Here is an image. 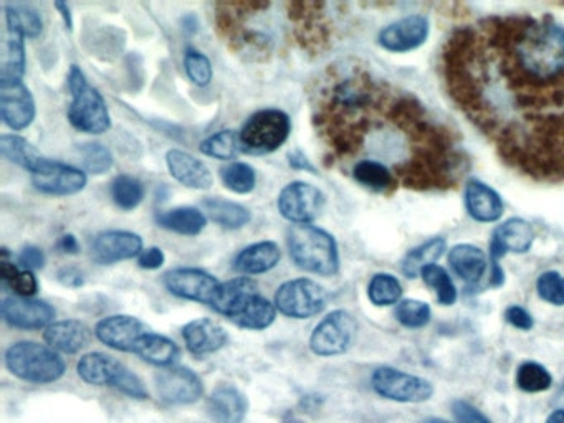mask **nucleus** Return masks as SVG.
I'll use <instances>...</instances> for the list:
<instances>
[{"mask_svg": "<svg viewBox=\"0 0 564 423\" xmlns=\"http://www.w3.org/2000/svg\"><path fill=\"white\" fill-rule=\"evenodd\" d=\"M134 354H138L143 361L158 367L173 366L179 357V347L174 341L161 334L146 333L134 347Z\"/></svg>", "mask_w": 564, "mask_h": 423, "instance_id": "obj_33", "label": "nucleus"}, {"mask_svg": "<svg viewBox=\"0 0 564 423\" xmlns=\"http://www.w3.org/2000/svg\"><path fill=\"white\" fill-rule=\"evenodd\" d=\"M58 250L62 253H67V255H77V253L80 252V243H78L75 235L67 233V235H63V237L58 240Z\"/></svg>", "mask_w": 564, "mask_h": 423, "instance_id": "obj_55", "label": "nucleus"}, {"mask_svg": "<svg viewBox=\"0 0 564 423\" xmlns=\"http://www.w3.org/2000/svg\"><path fill=\"white\" fill-rule=\"evenodd\" d=\"M55 9L60 12V17H62L63 24L68 30H73V15L72 10H70V5L67 2H55Z\"/></svg>", "mask_w": 564, "mask_h": 423, "instance_id": "obj_56", "label": "nucleus"}, {"mask_svg": "<svg viewBox=\"0 0 564 423\" xmlns=\"http://www.w3.org/2000/svg\"><path fill=\"white\" fill-rule=\"evenodd\" d=\"M45 341L55 351L77 354L90 343L91 333L87 324L77 319L55 321L45 329Z\"/></svg>", "mask_w": 564, "mask_h": 423, "instance_id": "obj_25", "label": "nucleus"}, {"mask_svg": "<svg viewBox=\"0 0 564 423\" xmlns=\"http://www.w3.org/2000/svg\"><path fill=\"white\" fill-rule=\"evenodd\" d=\"M0 154L7 161L24 167L29 172L44 157L27 139L17 136V134H2L0 136Z\"/></svg>", "mask_w": 564, "mask_h": 423, "instance_id": "obj_36", "label": "nucleus"}, {"mask_svg": "<svg viewBox=\"0 0 564 423\" xmlns=\"http://www.w3.org/2000/svg\"><path fill=\"white\" fill-rule=\"evenodd\" d=\"M275 306L288 318H313L325 309L326 291L310 278L290 280L275 293Z\"/></svg>", "mask_w": 564, "mask_h": 423, "instance_id": "obj_10", "label": "nucleus"}, {"mask_svg": "<svg viewBox=\"0 0 564 423\" xmlns=\"http://www.w3.org/2000/svg\"><path fill=\"white\" fill-rule=\"evenodd\" d=\"M182 338L192 354L206 356L222 349L227 344L225 329L212 319H194L182 329Z\"/></svg>", "mask_w": 564, "mask_h": 423, "instance_id": "obj_23", "label": "nucleus"}, {"mask_svg": "<svg viewBox=\"0 0 564 423\" xmlns=\"http://www.w3.org/2000/svg\"><path fill=\"white\" fill-rule=\"evenodd\" d=\"M278 212L283 219L297 225H310L325 205V195L308 182H290L283 187L277 199Z\"/></svg>", "mask_w": 564, "mask_h": 423, "instance_id": "obj_12", "label": "nucleus"}, {"mask_svg": "<svg viewBox=\"0 0 564 423\" xmlns=\"http://www.w3.org/2000/svg\"><path fill=\"white\" fill-rule=\"evenodd\" d=\"M45 255L39 247L29 245L25 247L19 255V265L24 270L35 271L42 270L45 267Z\"/></svg>", "mask_w": 564, "mask_h": 423, "instance_id": "obj_50", "label": "nucleus"}, {"mask_svg": "<svg viewBox=\"0 0 564 423\" xmlns=\"http://www.w3.org/2000/svg\"><path fill=\"white\" fill-rule=\"evenodd\" d=\"M447 250L445 238L435 237L427 242L421 243L419 247L412 248L402 260V273L409 280L421 276V271L429 265H435L440 258L444 257Z\"/></svg>", "mask_w": 564, "mask_h": 423, "instance_id": "obj_34", "label": "nucleus"}, {"mask_svg": "<svg viewBox=\"0 0 564 423\" xmlns=\"http://www.w3.org/2000/svg\"><path fill=\"white\" fill-rule=\"evenodd\" d=\"M353 177L358 184L378 194L391 192L394 187L399 186L388 164H383L376 159H361L356 162L353 167Z\"/></svg>", "mask_w": 564, "mask_h": 423, "instance_id": "obj_31", "label": "nucleus"}, {"mask_svg": "<svg viewBox=\"0 0 564 423\" xmlns=\"http://www.w3.org/2000/svg\"><path fill=\"white\" fill-rule=\"evenodd\" d=\"M452 412H454L457 423H492V420L488 419L482 410H478L467 400H454Z\"/></svg>", "mask_w": 564, "mask_h": 423, "instance_id": "obj_49", "label": "nucleus"}, {"mask_svg": "<svg viewBox=\"0 0 564 423\" xmlns=\"http://www.w3.org/2000/svg\"><path fill=\"white\" fill-rule=\"evenodd\" d=\"M80 156H82L85 171L90 172L93 176H101V174L110 171L113 162H115L110 149L101 143L83 144L80 148Z\"/></svg>", "mask_w": 564, "mask_h": 423, "instance_id": "obj_45", "label": "nucleus"}, {"mask_svg": "<svg viewBox=\"0 0 564 423\" xmlns=\"http://www.w3.org/2000/svg\"><path fill=\"white\" fill-rule=\"evenodd\" d=\"M111 199L121 210H134L143 202V184L128 174L116 176L111 182Z\"/></svg>", "mask_w": 564, "mask_h": 423, "instance_id": "obj_42", "label": "nucleus"}, {"mask_svg": "<svg viewBox=\"0 0 564 423\" xmlns=\"http://www.w3.org/2000/svg\"><path fill=\"white\" fill-rule=\"evenodd\" d=\"M30 174L37 191L55 197L78 194L87 187L88 182L87 172L47 157H42Z\"/></svg>", "mask_w": 564, "mask_h": 423, "instance_id": "obj_11", "label": "nucleus"}, {"mask_svg": "<svg viewBox=\"0 0 564 423\" xmlns=\"http://www.w3.org/2000/svg\"><path fill=\"white\" fill-rule=\"evenodd\" d=\"M37 108L29 88L22 81H0V116L7 128L22 131L34 123Z\"/></svg>", "mask_w": 564, "mask_h": 423, "instance_id": "obj_15", "label": "nucleus"}, {"mask_svg": "<svg viewBox=\"0 0 564 423\" xmlns=\"http://www.w3.org/2000/svg\"><path fill=\"white\" fill-rule=\"evenodd\" d=\"M517 385L526 394H541L551 389L553 376L540 362L526 361L518 367Z\"/></svg>", "mask_w": 564, "mask_h": 423, "instance_id": "obj_40", "label": "nucleus"}, {"mask_svg": "<svg viewBox=\"0 0 564 423\" xmlns=\"http://www.w3.org/2000/svg\"><path fill=\"white\" fill-rule=\"evenodd\" d=\"M0 311L5 323L17 329L48 328L57 314L47 301L22 296L5 298Z\"/></svg>", "mask_w": 564, "mask_h": 423, "instance_id": "obj_17", "label": "nucleus"}, {"mask_svg": "<svg viewBox=\"0 0 564 423\" xmlns=\"http://www.w3.org/2000/svg\"><path fill=\"white\" fill-rule=\"evenodd\" d=\"M536 293L548 305L564 306V276L555 270L541 273L536 280Z\"/></svg>", "mask_w": 564, "mask_h": 423, "instance_id": "obj_47", "label": "nucleus"}, {"mask_svg": "<svg viewBox=\"0 0 564 423\" xmlns=\"http://www.w3.org/2000/svg\"><path fill=\"white\" fill-rule=\"evenodd\" d=\"M164 286L181 300L212 306L220 283L216 276L199 268H174L164 275Z\"/></svg>", "mask_w": 564, "mask_h": 423, "instance_id": "obj_13", "label": "nucleus"}, {"mask_svg": "<svg viewBox=\"0 0 564 423\" xmlns=\"http://www.w3.org/2000/svg\"><path fill=\"white\" fill-rule=\"evenodd\" d=\"M166 166L169 174L187 189L207 191L214 184L211 169L201 159L181 149H171L166 154Z\"/></svg>", "mask_w": 564, "mask_h": 423, "instance_id": "obj_20", "label": "nucleus"}, {"mask_svg": "<svg viewBox=\"0 0 564 423\" xmlns=\"http://www.w3.org/2000/svg\"><path fill=\"white\" fill-rule=\"evenodd\" d=\"M394 316L404 328L421 329L431 323L432 309L426 301L409 298V300H401L397 303Z\"/></svg>", "mask_w": 564, "mask_h": 423, "instance_id": "obj_44", "label": "nucleus"}, {"mask_svg": "<svg viewBox=\"0 0 564 423\" xmlns=\"http://www.w3.org/2000/svg\"><path fill=\"white\" fill-rule=\"evenodd\" d=\"M535 240V229L528 220L513 217L498 225L497 229L493 230L492 242H490V262H492L490 285L500 286L503 283L500 260L507 253L521 255V253L530 252Z\"/></svg>", "mask_w": 564, "mask_h": 423, "instance_id": "obj_8", "label": "nucleus"}, {"mask_svg": "<svg viewBox=\"0 0 564 423\" xmlns=\"http://www.w3.org/2000/svg\"><path fill=\"white\" fill-rule=\"evenodd\" d=\"M5 286H9L10 290L14 291L15 296H22V298H32L39 290V283H37L34 271L29 270L17 271L14 278L9 283H5Z\"/></svg>", "mask_w": 564, "mask_h": 423, "instance_id": "obj_48", "label": "nucleus"}, {"mask_svg": "<svg viewBox=\"0 0 564 423\" xmlns=\"http://www.w3.org/2000/svg\"><path fill=\"white\" fill-rule=\"evenodd\" d=\"M184 68H186L189 80L197 86L209 85L214 77L211 60L194 48H187L186 55H184Z\"/></svg>", "mask_w": 564, "mask_h": 423, "instance_id": "obj_46", "label": "nucleus"}, {"mask_svg": "<svg viewBox=\"0 0 564 423\" xmlns=\"http://www.w3.org/2000/svg\"><path fill=\"white\" fill-rule=\"evenodd\" d=\"M58 281L70 288H80L85 283V275L78 268L65 267L58 271Z\"/></svg>", "mask_w": 564, "mask_h": 423, "instance_id": "obj_53", "label": "nucleus"}, {"mask_svg": "<svg viewBox=\"0 0 564 423\" xmlns=\"http://www.w3.org/2000/svg\"><path fill=\"white\" fill-rule=\"evenodd\" d=\"M449 265L465 283L478 285L487 273L488 262L482 248L472 243H460L450 250Z\"/></svg>", "mask_w": 564, "mask_h": 423, "instance_id": "obj_28", "label": "nucleus"}, {"mask_svg": "<svg viewBox=\"0 0 564 423\" xmlns=\"http://www.w3.org/2000/svg\"><path fill=\"white\" fill-rule=\"evenodd\" d=\"M207 409L216 423H242L249 410V402L237 387L222 384L212 392Z\"/></svg>", "mask_w": 564, "mask_h": 423, "instance_id": "obj_24", "label": "nucleus"}, {"mask_svg": "<svg viewBox=\"0 0 564 423\" xmlns=\"http://www.w3.org/2000/svg\"><path fill=\"white\" fill-rule=\"evenodd\" d=\"M78 376L91 385H110L133 399H148V389L136 374L105 352H90L77 366Z\"/></svg>", "mask_w": 564, "mask_h": 423, "instance_id": "obj_5", "label": "nucleus"}, {"mask_svg": "<svg viewBox=\"0 0 564 423\" xmlns=\"http://www.w3.org/2000/svg\"><path fill=\"white\" fill-rule=\"evenodd\" d=\"M546 423H564V409L555 410L548 415Z\"/></svg>", "mask_w": 564, "mask_h": 423, "instance_id": "obj_57", "label": "nucleus"}, {"mask_svg": "<svg viewBox=\"0 0 564 423\" xmlns=\"http://www.w3.org/2000/svg\"><path fill=\"white\" fill-rule=\"evenodd\" d=\"M422 423H450L447 420L437 419V417H432V419H427L426 422Z\"/></svg>", "mask_w": 564, "mask_h": 423, "instance_id": "obj_58", "label": "nucleus"}, {"mask_svg": "<svg viewBox=\"0 0 564 423\" xmlns=\"http://www.w3.org/2000/svg\"><path fill=\"white\" fill-rule=\"evenodd\" d=\"M146 333V326L138 318L126 314L101 319L95 328L96 338L100 339L101 343L123 352H134L139 339Z\"/></svg>", "mask_w": 564, "mask_h": 423, "instance_id": "obj_19", "label": "nucleus"}, {"mask_svg": "<svg viewBox=\"0 0 564 423\" xmlns=\"http://www.w3.org/2000/svg\"><path fill=\"white\" fill-rule=\"evenodd\" d=\"M68 90L72 95L68 119L73 128L87 134L106 133L111 128V118L105 98L88 83L82 68L77 65H72L68 72Z\"/></svg>", "mask_w": 564, "mask_h": 423, "instance_id": "obj_3", "label": "nucleus"}, {"mask_svg": "<svg viewBox=\"0 0 564 423\" xmlns=\"http://www.w3.org/2000/svg\"><path fill=\"white\" fill-rule=\"evenodd\" d=\"M368 298L374 306L386 308L397 305L402 298L401 281L389 273H378L369 281Z\"/></svg>", "mask_w": 564, "mask_h": 423, "instance_id": "obj_38", "label": "nucleus"}, {"mask_svg": "<svg viewBox=\"0 0 564 423\" xmlns=\"http://www.w3.org/2000/svg\"><path fill=\"white\" fill-rule=\"evenodd\" d=\"M5 25L19 30L25 39H39L44 32V20L30 5H5Z\"/></svg>", "mask_w": 564, "mask_h": 423, "instance_id": "obj_35", "label": "nucleus"}, {"mask_svg": "<svg viewBox=\"0 0 564 423\" xmlns=\"http://www.w3.org/2000/svg\"><path fill=\"white\" fill-rule=\"evenodd\" d=\"M164 262H166V255L159 247L146 248L138 257L139 268H143V270H159L163 267Z\"/></svg>", "mask_w": 564, "mask_h": 423, "instance_id": "obj_52", "label": "nucleus"}, {"mask_svg": "<svg viewBox=\"0 0 564 423\" xmlns=\"http://www.w3.org/2000/svg\"><path fill=\"white\" fill-rule=\"evenodd\" d=\"M431 24L424 15L412 14L392 22L378 35V43L391 53H407L421 48L429 39Z\"/></svg>", "mask_w": 564, "mask_h": 423, "instance_id": "obj_14", "label": "nucleus"}, {"mask_svg": "<svg viewBox=\"0 0 564 423\" xmlns=\"http://www.w3.org/2000/svg\"><path fill=\"white\" fill-rule=\"evenodd\" d=\"M371 385L376 394L397 404H424L434 395L431 381L396 367H378L371 376Z\"/></svg>", "mask_w": 564, "mask_h": 423, "instance_id": "obj_7", "label": "nucleus"}, {"mask_svg": "<svg viewBox=\"0 0 564 423\" xmlns=\"http://www.w3.org/2000/svg\"><path fill=\"white\" fill-rule=\"evenodd\" d=\"M224 186L234 194L244 195L254 191L257 184L255 169L245 162H232L220 171Z\"/></svg>", "mask_w": 564, "mask_h": 423, "instance_id": "obj_43", "label": "nucleus"}, {"mask_svg": "<svg viewBox=\"0 0 564 423\" xmlns=\"http://www.w3.org/2000/svg\"><path fill=\"white\" fill-rule=\"evenodd\" d=\"M202 207L209 215L214 224L225 230H239L249 224L252 215L244 205L232 202V200L220 199V197H209L202 200Z\"/></svg>", "mask_w": 564, "mask_h": 423, "instance_id": "obj_32", "label": "nucleus"}, {"mask_svg": "<svg viewBox=\"0 0 564 423\" xmlns=\"http://www.w3.org/2000/svg\"><path fill=\"white\" fill-rule=\"evenodd\" d=\"M156 387L161 400L171 405L194 404L204 392L199 376L186 367H169L159 372Z\"/></svg>", "mask_w": 564, "mask_h": 423, "instance_id": "obj_16", "label": "nucleus"}, {"mask_svg": "<svg viewBox=\"0 0 564 423\" xmlns=\"http://www.w3.org/2000/svg\"><path fill=\"white\" fill-rule=\"evenodd\" d=\"M275 318H277V306L259 295L255 296L254 300L245 306L244 311L232 321L239 324L240 328L262 331L270 328Z\"/></svg>", "mask_w": 564, "mask_h": 423, "instance_id": "obj_37", "label": "nucleus"}, {"mask_svg": "<svg viewBox=\"0 0 564 423\" xmlns=\"http://www.w3.org/2000/svg\"><path fill=\"white\" fill-rule=\"evenodd\" d=\"M356 334L358 323L353 314L345 309H336L321 319L320 324L311 333V351L321 357L340 356L353 346Z\"/></svg>", "mask_w": 564, "mask_h": 423, "instance_id": "obj_9", "label": "nucleus"}, {"mask_svg": "<svg viewBox=\"0 0 564 423\" xmlns=\"http://www.w3.org/2000/svg\"><path fill=\"white\" fill-rule=\"evenodd\" d=\"M292 133V121L280 110L257 111L240 129L242 151L249 154H270L282 148Z\"/></svg>", "mask_w": 564, "mask_h": 423, "instance_id": "obj_6", "label": "nucleus"}, {"mask_svg": "<svg viewBox=\"0 0 564 423\" xmlns=\"http://www.w3.org/2000/svg\"><path fill=\"white\" fill-rule=\"evenodd\" d=\"M27 67L25 57V37L19 30L5 25L0 60V81H22Z\"/></svg>", "mask_w": 564, "mask_h": 423, "instance_id": "obj_29", "label": "nucleus"}, {"mask_svg": "<svg viewBox=\"0 0 564 423\" xmlns=\"http://www.w3.org/2000/svg\"><path fill=\"white\" fill-rule=\"evenodd\" d=\"M293 263L313 275L333 276L340 271V250L335 237L315 225H295L288 232Z\"/></svg>", "mask_w": 564, "mask_h": 423, "instance_id": "obj_2", "label": "nucleus"}, {"mask_svg": "<svg viewBox=\"0 0 564 423\" xmlns=\"http://www.w3.org/2000/svg\"><path fill=\"white\" fill-rule=\"evenodd\" d=\"M156 222L161 229L194 237L206 229L207 217L196 207H176L156 215Z\"/></svg>", "mask_w": 564, "mask_h": 423, "instance_id": "obj_30", "label": "nucleus"}, {"mask_svg": "<svg viewBox=\"0 0 564 423\" xmlns=\"http://www.w3.org/2000/svg\"><path fill=\"white\" fill-rule=\"evenodd\" d=\"M267 2H220L216 7V24L219 34L229 42L244 29L245 20L267 10Z\"/></svg>", "mask_w": 564, "mask_h": 423, "instance_id": "obj_27", "label": "nucleus"}, {"mask_svg": "<svg viewBox=\"0 0 564 423\" xmlns=\"http://www.w3.org/2000/svg\"><path fill=\"white\" fill-rule=\"evenodd\" d=\"M288 162H290V166H292L293 169H297V171H305L310 172V174H316L315 166H313L310 159H308L305 154L300 153V151H295V153L290 154V156H288Z\"/></svg>", "mask_w": 564, "mask_h": 423, "instance_id": "obj_54", "label": "nucleus"}, {"mask_svg": "<svg viewBox=\"0 0 564 423\" xmlns=\"http://www.w3.org/2000/svg\"><path fill=\"white\" fill-rule=\"evenodd\" d=\"M5 366L15 377L34 384H50L62 379L65 362L52 347L22 341L5 352Z\"/></svg>", "mask_w": 564, "mask_h": 423, "instance_id": "obj_4", "label": "nucleus"}, {"mask_svg": "<svg viewBox=\"0 0 564 423\" xmlns=\"http://www.w3.org/2000/svg\"><path fill=\"white\" fill-rule=\"evenodd\" d=\"M143 252V238L128 230H108L96 235L91 245V255L101 265L125 262L139 257Z\"/></svg>", "mask_w": 564, "mask_h": 423, "instance_id": "obj_18", "label": "nucleus"}, {"mask_svg": "<svg viewBox=\"0 0 564 423\" xmlns=\"http://www.w3.org/2000/svg\"><path fill=\"white\" fill-rule=\"evenodd\" d=\"M282 260V252L272 240L252 243L242 248L234 258V268L245 275H262L273 270Z\"/></svg>", "mask_w": 564, "mask_h": 423, "instance_id": "obj_26", "label": "nucleus"}, {"mask_svg": "<svg viewBox=\"0 0 564 423\" xmlns=\"http://www.w3.org/2000/svg\"><path fill=\"white\" fill-rule=\"evenodd\" d=\"M242 151L239 134L232 129H224L211 134L201 143V153L217 161H230Z\"/></svg>", "mask_w": 564, "mask_h": 423, "instance_id": "obj_39", "label": "nucleus"}, {"mask_svg": "<svg viewBox=\"0 0 564 423\" xmlns=\"http://www.w3.org/2000/svg\"><path fill=\"white\" fill-rule=\"evenodd\" d=\"M450 90L508 159L564 174V27L500 17L460 30L445 53Z\"/></svg>", "mask_w": 564, "mask_h": 423, "instance_id": "obj_1", "label": "nucleus"}, {"mask_svg": "<svg viewBox=\"0 0 564 423\" xmlns=\"http://www.w3.org/2000/svg\"><path fill=\"white\" fill-rule=\"evenodd\" d=\"M421 278L431 290H434L440 305H455V301L459 298V293H457V286H455L454 280L450 278L445 268L439 267L437 263L429 265V267L421 271Z\"/></svg>", "mask_w": 564, "mask_h": 423, "instance_id": "obj_41", "label": "nucleus"}, {"mask_svg": "<svg viewBox=\"0 0 564 423\" xmlns=\"http://www.w3.org/2000/svg\"><path fill=\"white\" fill-rule=\"evenodd\" d=\"M255 296H259V285L252 278L240 276L227 283H220L212 308L216 309L217 313L234 319L244 311L245 306L249 305Z\"/></svg>", "mask_w": 564, "mask_h": 423, "instance_id": "obj_22", "label": "nucleus"}, {"mask_svg": "<svg viewBox=\"0 0 564 423\" xmlns=\"http://www.w3.org/2000/svg\"><path fill=\"white\" fill-rule=\"evenodd\" d=\"M505 318H507L508 323L512 324L513 328L520 329V331H530L535 326L533 316L521 306L513 305L507 308Z\"/></svg>", "mask_w": 564, "mask_h": 423, "instance_id": "obj_51", "label": "nucleus"}, {"mask_svg": "<svg viewBox=\"0 0 564 423\" xmlns=\"http://www.w3.org/2000/svg\"><path fill=\"white\" fill-rule=\"evenodd\" d=\"M465 207L472 219L482 224H492L502 219L505 212L502 195L485 182L472 181L465 187Z\"/></svg>", "mask_w": 564, "mask_h": 423, "instance_id": "obj_21", "label": "nucleus"}]
</instances>
